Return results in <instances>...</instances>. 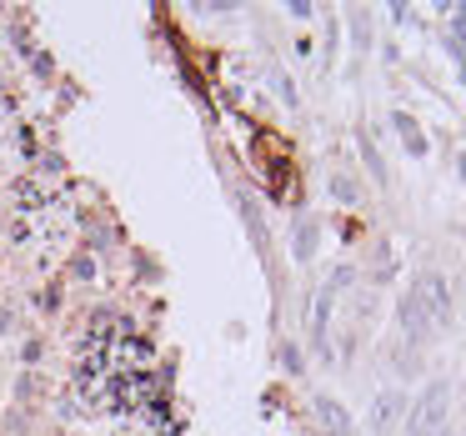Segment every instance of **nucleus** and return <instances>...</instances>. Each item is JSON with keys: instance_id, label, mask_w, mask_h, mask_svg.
<instances>
[{"instance_id": "obj_2", "label": "nucleus", "mask_w": 466, "mask_h": 436, "mask_svg": "<svg viewBox=\"0 0 466 436\" xmlns=\"http://www.w3.org/2000/svg\"><path fill=\"white\" fill-rule=\"evenodd\" d=\"M446 431V381H431L412 411V436H441Z\"/></svg>"}, {"instance_id": "obj_9", "label": "nucleus", "mask_w": 466, "mask_h": 436, "mask_svg": "<svg viewBox=\"0 0 466 436\" xmlns=\"http://www.w3.org/2000/svg\"><path fill=\"white\" fill-rule=\"evenodd\" d=\"M331 191H336L346 206H356V181H351V176H331Z\"/></svg>"}, {"instance_id": "obj_10", "label": "nucleus", "mask_w": 466, "mask_h": 436, "mask_svg": "<svg viewBox=\"0 0 466 436\" xmlns=\"http://www.w3.org/2000/svg\"><path fill=\"white\" fill-rule=\"evenodd\" d=\"M456 35H466V6L456 11Z\"/></svg>"}, {"instance_id": "obj_5", "label": "nucleus", "mask_w": 466, "mask_h": 436, "mask_svg": "<svg viewBox=\"0 0 466 436\" xmlns=\"http://www.w3.org/2000/svg\"><path fill=\"white\" fill-rule=\"evenodd\" d=\"M417 286H421V296H426V306H431L436 326H441V321H451V291H446V281H441V276H421Z\"/></svg>"}, {"instance_id": "obj_4", "label": "nucleus", "mask_w": 466, "mask_h": 436, "mask_svg": "<svg viewBox=\"0 0 466 436\" xmlns=\"http://www.w3.org/2000/svg\"><path fill=\"white\" fill-rule=\"evenodd\" d=\"M316 421H321L326 436H351V416H346V406L331 401V396H316Z\"/></svg>"}, {"instance_id": "obj_3", "label": "nucleus", "mask_w": 466, "mask_h": 436, "mask_svg": "<svg viewBox=\"0 0 466 436\" xmlns=\"http://www.w3.org/2000/svg\"><path fill=\"white\" fill-rule=\"evenodd\" d=\"M436 326V316H431V306H426V296H421V286H412L401 296V331L412 336V341H421L426 331Z\"/></svg>"}, {"instance_id": "obj_6", "label": "nucleus", "mask_w": 466, "mask_h": 436, "mask_svg": "<svg viewBox=\"0 0 466 436\" xmlns=\"http://www.w3.org/2000/svg\"><path fill=\"white\" fill-rule=\"evenodd\" d=\"M401 411H406V396L401 391H381L376 396V431H391V421H401Z\"/></svg>"}, {"instance_id": "obj_7", "label": "nucleus", "mask_w": 466, "mask_h": 436, "mask_svg": "<svg viewBox=\"0 0 466 436\" xmlns=\"http://www.w3.org/2000/svg\"><path fill=\"white\" fill-rule=\"evenodd\" d=\"M396 131H401V141H406V151H412V155H426V136L417 131L412 116H396Z\"/></svg>"}, {"instance_id": "obj_8", "label": "nucleus", "mask_w": 466, "mask_h": 436, "mask_svg": "<svg viewBox=\"0 0 466 436\" xmlns=\"http://www.w3.org/2000/svg\"><path fill=\"white\" fill-rule=\"evenodd\" d=\"M311 241H316V226H311V221H301V226H296V256H301V261L311 256Z\"/></svg>"}, {"instance_id": "obj_1", "label": "nucleus", "mask_w": 466, "mask_h": 436, "mask_svg": "<svg viewBox=\"0 0 466 436\" xmlns=\"http://www.w3.org/2000/svg\"><path fill=\"white\" fill-rule=\"evenodd\" d=\"M351 281V266H336L331 271V281H321V291H316V301H311V341H316V351H326V331H331V306H336V291Z\"/></svg>"}]
</instances>
